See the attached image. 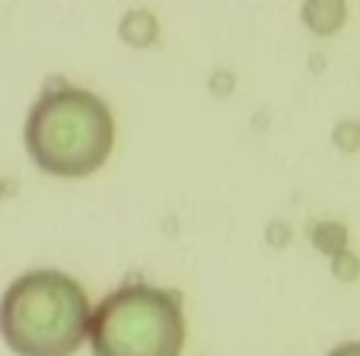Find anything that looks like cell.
<instances>
[{"instance_id":"7a4b0ae2","label":"cell","mask_w":360,"mask_h":356,"mask_svg":"<svg viewBox=\"0 0 360 356\" xmlns=\"http://www.w3.org/2000/svg\"><path fill=\"white\" fill-rule=\"evenodd\" d=\"M26 153L55 178H86L105 166L115 147V118L89 89L68 86L29 108L22 128Z\"/></svg>"},{"instance_id":"3957f363","label":"cell","mask_w":360,"mask_h":356,"mask_svg":"<svg viewBox=\"0 0 360 356\" xmlns=\"http://www.w3.org/2000/svg\"><path fill=\"white\" fill-rule=\"evenodd\" d=\"M86 341L93 356H182V303L147 283L118 286L93 309Z\"/></svg>"},{"instance_id":"277c9868","label":"cell","mask_w":360,"mask_h":356,"mask_svg":"<svg viewBox=\"0 0 360 356\" xmlns=\"http://www.w3.org/2000/svg\"><path fill=\"white\" fill-rule=\"evenodd\" d=\"M300 20L316 35H335L347 20V4H341V0H309L300 7Z\"/></svg>"},{"instance_id":"5b68a950","label":"cell","mask_w":360,"mask_h":356,"mask_svg":"<svg viewBox=\"0 0 360 356\" xmlns=\"http://www.w3.org/2000/svg\"><path fill=\"white\" fill-rule=\"evenodd\" d=\"M118 39L131 48H150L160 39V20L150 10L134 7L118 20Z\"/></svg>"},{"instance_id":"52a82bcc","label":"cell","mask_w":360,"mask_h":356,"mask_svg":"<svg viewBox=\"0 0 360 356\" xmlns=\"http://www.w3.org/2000/svg\"><path fill=\"white\" fill-rule=\"evenodd\" d=\"M332 143L341 153H357L360 150V121H351V118L338 121L332 131Z\"/></svg>"},{"instance_id":"30bf717a","label":"cell","mask_w":360,"mask_h":356,"mask_svg":"<svg viewBox=\"0 0 360 356\" xmlns=\"http://www.w3.org/2000/svg\"><path fill=\"white\" fill-rule=\"evenodd\" d=\"M328 356H360V341H347L341 347H335Z\"/></svg>"},{"instance_id":"9c48e42d","label":"cell","mask_w":360,"mask_h":356,"mask_svg":"<svg viewBox=\"0 0 360 356\" xmlns=\"http://www.w3.org/2000/svg\"><path fill=\"white\" fill-rule=\"evenodd\" d=\"M268 242H271L274 249L287 245L290 242V226H287V223H271V226H268Z\"/></svg>"},{"instance_id":"6da1fadb","label":"cell","mask_w":360,"mask_h":356,"mask_svg":"<svg viewBox=\"0 0 360 356\" xmlns=\"http://www.w3.org/2000/svg\"><path fill=\"white\" fill-rule=\"evenodd\" d=\"M93 305L64 270L20 274L0 296V337L16 356H74L86 341Z\"/></svg>"},{"instance_id":"ba28073f","label":"cell","mask_w":360,"mask_h":356,"mask_svg":"<svg viewBox=\"0 0 360 356\" xmlns=\"http://www.w3.org/2000/svg\"><path fill=\"white\" fill-rule=\"evenodd\" d=\"M332 277L341 283H354L360 277V258L351 249H345L341 255L332 258Z\"/></svg>"},{"instance_id":"8992f818","label":"cell","mask_w":360,"mask_h":356,"mask_svg":"<svg viewBox=\"0 0 360 356\" xmlns=\"http://www.w3.org/2000/svg\"><path fill=\"white\" fill-rule=\"evenodd\" d=\"M309 239L326 258H335L347 249V226L338 220H319L309 226Z\"/></svg>"}]
</instances>
